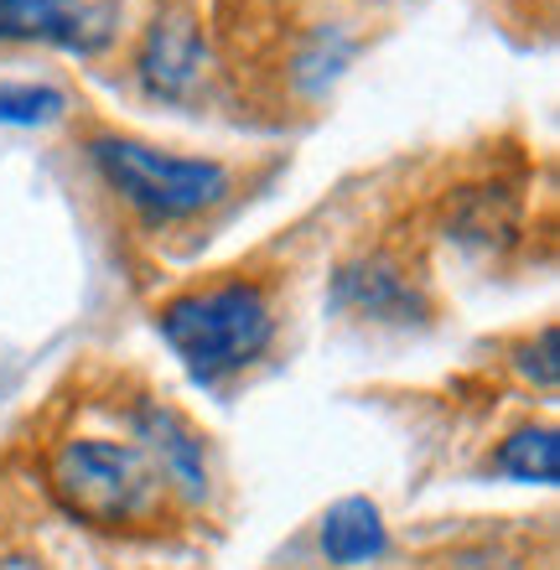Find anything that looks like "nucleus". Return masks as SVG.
I'll return each instance as SVG.
<instances>
[{
  "label": "nucleus",
  "mask_w": 560,
  "mask_h": 570,
  "mask_svg": "<svg viewBox=\"0 0 560 570\" xmlns=\"http://www.w3.org/2000/svg\"><path fill=\"white\" fill-rule=\"evenodd\" d=\"M47 493L73 524L115 540H161L183 509L130 435H62L47 451Z\"/></svg>",
  "instance_id": "obj_1"
},
{
  "label": "nucleus",
  "mask_w": 560,
  "mask_h": 570,
  "mask_svg": "<svg viewBox=\"0 0 560 570\" xmlns=\"http://www.w3.org/2000/svg\"><path fill=\"white\" fill-rule=\"evenodd\" d=\"M156 327L197 384H228L275 347L281 306L265 281L224 275L167 296L156 306Z\"/></svg>",
  "instance_id": "obj_2"
},
{
  "label": "nucleus",
  "mask_w": 560,
  "mask_h": 570,
  "mask_svg": "<svg viewBox=\"0 0 560 570\" xmlns=\"http://www.w3.org/2000/svg\"><path fill=\"white\" fill-rule=\"evenodd\" d=\"M89 161L151 228H183L224 213L239 197V166L213 156H177L151 140H136L125 130L89 136Z\"/></svg>",
  "instance_id": "obj_3"
},
{
  "label": "nucleus",
  "mask_w": 560,
  "mask_h": 570,
  "mask_svg": "<svg viewBox=\"0 0 560 570\" xmlns=\"http://www.w3.org/2000/svg\"><path fill=\"white\" fill-rule=\"evenodd\" d=\"M125 435L136 441L146 456L156 462V472L167 478V488L177 493L183 509H203L213 498V466H208V441L197 435V425L183 410L161 400V394L140 390L120 405Z\"/></svg>",
  "instance_id": "obj_4"
},
{
  "label": "nucleus",
  "mask_w": 560,
  "mask_h": 570,
  "mask_svg": "<svg viewBox=\"0 0 560 570\" xmlns=\"http://www.w3.org/2000/svg\"><path fill=\"white\" fill-rule=\"evenodd\" d=\"M125 0H0V42L99 58L120 31Z\"/></svg>",
  "instance_id": "obj_5"
},
{
  "label": "nucleus",
  "mask_w": 560,
  "mask_h": 570,
  "mask_svg": "<svg viewBox=\"0 0 560 570\" xmlns=\"http://www.w3.org/2000/svg\"><path fill=\"white\" fill-rule=\"evenodd\" d=\"M333 301L364 322H410L425 312V285L400 255L374 249V255L348 259L333 275Z\"/></svg>",
  "instance_id": "obj_6"
},
{
  "label": "nucleus",
  "mask_w": 560,
  "mask_h": 570,
  "mask_svg": "<svg viewBox=\"0 0 560 570\" xmlns=\"http://www.w3.org/2000/svg\"><path fill=\"white\" fill-rule=\"evenodd\" d=\"M322 556L333 566H369L384 556V519L369 498H343L322 519Z\"/></svg>",
  "instance_id": "obj_7"
},
{
  "label": "nucleus",
  "mask_w": 560,
  "mask_h": 570,
  "mask_svg": "<svg viewBox=\"0 0 560 570\" xmlns=\"http://www.w3.org/2000/svg\"><path fill=\"white\" fill-rule=\"evenodd\" d=\"M483 466L493 472V478L540 482V488H550V482L560 478V441H556L550 425H519L514 435H503L499 451H493Z\"/></svg>",
  "instance_id": "obj_8"
},
{
  "label": "nucleus",
  "mask_w": 560,
  "mask_h": 570,
  "mask_svg": "<svg viewBox=\"0 0 560 570\" xmlns=\"http://www.w3.org/2000/svg\"><path fill=\"white\" fill-rule=\"evenodd\" d=\"M58 109H62V94H52V89H37V83H0V120L37 125V120H52Z\"/></svg>",
  "instance_id": "obj_9"
},
{
  "label": "nucleus",
  "mask_w": 560,
  "mask_h": 570,
  "mask_svg": "<svg viewBox=\"0 0 560 570\" xmlns=\"http://www.w3.org/2000/svg\"><path fill=\"white\" fill-rule=\"evenodd\" d=\"M0 570H47L37 556H21V550H0Z\"/></svg>",
  "instance_id": "obj_10"
}]
</instances>
